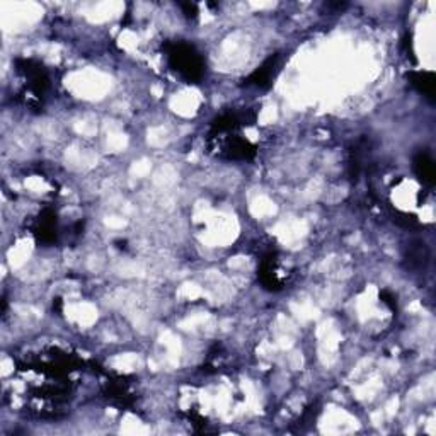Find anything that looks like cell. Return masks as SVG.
I'll list each match as a JSON object with an SVG mask.
<instances>
[{
  "label": "cell",
  "instance_id": "cell-1",
  "mask_svg": "<svg viewBox=\"0 0 436 436\" xmlns=\"http://www.w3.org/2000/svg\"><path fill=\"white\" fill-rule=\"evenodd\" d=\"M16 71L24 82L23 90L19 94L21 101L28 108H41L48 87H50V78L43 65L34 60L21 58L16 62Z\"/></svg>",
  "mask_w": 436,
  "mask_h": 436
},
{
  "label": "cell",
  "instance_id": "cell-5",
  "mask_svg": "<svg viewBox=\"0 0 436 436\" xmlns=\"http://www.w3.org/2000/svg\"><path fill=\"white\" fill-rule=\"evenodd\" d=\"M281 268L278 264V257L274 254L266 256L263 261H261V268H259V280L264 285L266 290H281L283 289V274Z\"/></svg>",
  "mask_w": 436,
  "mask_h": 436
},
{
  "label": "cell",
  "instance_id": "cell-9",
  "mask_svg": "<svg viewBox=\"0 0 436 436\" xmlns=\"http://www.w3.org/2000/svg\"><path fill=\"white\" fill-rule=\"evenodd\" d=\"M414 171H416L417 177L425 182V185L433 186L435 185V162L431 159L430 154L426 152H420L416 157H414Z\"/></svg>",
  "mask_w": 436,
  "mask_h": 436
},
{
  "label": "cell",
  "instance_id": "cell-3",
  "mask_svg": "<svg viewBox=\"0 0 436 436\" xmlns=\"http://www.w3.org/2000/svg\"><path fill=\"white\" fill-rule=\"evenodd\" d=\"M237 132H230L224 135L208 137L210 147L215 148L217 155L229 160H249L256 155V147L246 138L235 135Z\"/></svg>",
  "mask_w": 436,
  "mask_h": 436
},
{
  "label": "cell",
  "instance_id": "cell-4",
  "mask_svg": "<svg viewBox=\"0 0 436 436\" xmlns=\"http://www.w3.org/2000/svg\"><path fill=\"white\" fill-rule=\"evenodd\" d=\"M56 222H58L56 220V212L51 210V208H45V210L39 213L33 227V234L38 239V242L53 244L56 241V235H58Z\"/></svg>",
  "mask_w": 436,
  "mask_h": 436
},
{
  "label": "cell",
  "instance_id": "cell-7",
  "mask_svg": "<svg viewBox=\"0 0 436 436\" xmlns=\"http://www.w3.org/2000/svg\"><path fill=\"white\" fill-rule=\"evenodd\" d=\"M104 395L108 399H111L113 403L126 408L133 403V394L130 390L128 382H125L123 378H109L108 382H104Z\"/></svg>",
  "mask_w": 436,
  "mask_h": 436
},
{
  "label": "cell",
  "instance_id": "cell-10",
  "mask_svg": "<svg viewBox=\"0 0 436 436\" xmlns=\"http://www.w3.org/2000/svg\"><path fill=\"white\" fill-rule=\"evenodd\" d=\"M408 261L411 268H425L426 263H428V247H426V244L417 242L416 246H412L409 249Z\"/></svg>",
  "mask_w": 436,
  "mask_h": 436
},
{
  "label": "cell",
  "instance_id": "cell-8",
  "mask_svg": "<svg viewBox=\"0 0 436 436\" xmlns=\"http://www.w3.org/2000/svg\"><path fill=\"white\" fill-rule=\"evenodd\" d=\"M409 82L417 93H421L422 95L430 99V101H435V85H436V78L433 72H411L408 76Z\"/></svg>",
  "mask_w": 436,
  "mask_h": 436
},
{
  "label": "cell",
  "instance_id": "cell-2",
  "mask_svg": "<svg viewBox=\"0 0 436 436\" xmlns=\"http://www.w3.org/2000/svg\"><path fill=\"white\" fill-rule=\"evenodd\" d=\"M167 50L169 67L177 73L181 78H185L190 84H196L204 76V62L202 55L194 50V46L187 45L185 41L169 43L165 46Z\"/></svg>",
  "mask_w": 436,
  "mask_h": 436
},
{
  "label": "cell",
  "instance_id": "cell-11",
  "mask_svg": "<svg viewBox=\"0 0 436 436\" xmlns=\"http://www.w3.org/2000/svg\"><path fill=\"white\" fill-rule=\"evenodd\" d=\"M181 7L187 17H194L196 14H198V7H196V4L186 2V4H181Z\"/></svg>",
  "mask_w": 436,
  "mask_h": 436
},
{
  "label": "cell",
  "instance_id": "cell-12",
  "mask_svg": "<svg viewBox=\"0 0 436 436\" xmlns=\"http://www.w3.org/2000/svg\"><path fill=\"white\" fill-rule=\"evenodd\" d=\"M382 300H383V303L389 305L392 311H395V308H398V303H395V299L389 294V291H382Z\"/></svg>",
  "mask_w": 436,
  "mask_h": 436
},
{
  "label": "cell",
  "instance_id": "cell-6",
  "mask_svg": "<svg viewBox=\"0 0 436 436\" xmlns=\"http://www.w3.org/2000/svg\"><path fill=\"white\" fill-rule=\"evenodd\" d=\"M276 67H278V55H274L271 58L266 60L261 67H257L256 71L246 78V85L257 87V89H268V87L273 84Z\"/></svg>",
  "mask_w": 436,
  "mask_h": 436
}]
</instances>
